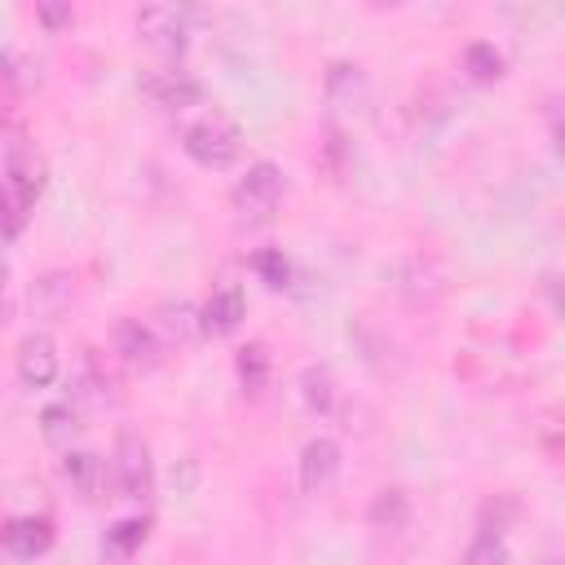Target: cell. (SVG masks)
Segmentation results:
<instances>
[{"instance_id": "44dd1931", "label": "cell", "mask_w": 565, "mask_h": 565, "mask_svg": "<svg viewBox=\"0 0 565 565\" xmlns=\"http://www.w3.org/2000/svg\"><path fill=\"white\" fill-rule=\"evenodd\" d=\"M463 71H468L472 79L490 84V79H499V75H503V53H499L490 40H472V44L463 49Z\"/></svg>"}, {"instance_id": "3957f363", "label": "cell", "mask_w": 565, "mask_h": 565, "mask_svg": "<svg viewBox=\"0 0 565 565\" xmlns=\"http://www.w3.org/2000/svg\"><path fill=\"white\" fill-rule=\"evenodd\" d=\"M230 199H234V207H238L243 216H252V221L269 216V212L278 207V199H282V168L269 163V159H256V163L234 181Z\"/></svg>"}, {"instance_id": "9c48e42d", "label": "cell", "mask_w": 565, "mask_h": 565, "mask_svg": "<svg viewBox=\"0 0 565 565\" xmlns=\"http://www.w3.org/2000/svg\"><path fill=\"white\" fill-rule=\"evenodd\" d=\"M199 313H203V331L230 335V331H238V322L247 318V296H243L238 282H216V287L207 291V300L199 305Z\"/></svg>"}, {"instance_id": "7c38bea8", "label": "cell", "mask_w": 565, "mask_h": 565, "mask_svg": "<svg viewBox=\"0 0 565 565\" xmlns=\"http://www.w3.org/2000/svg\"><path fill=\"white\" fill-rule=\"evenodd\" d=\"M75 296V274L71 269H49L31 282L26 300H31V313H62Z\"/></svg>"}, {"instance_id": "6da1fadb", "label": "cell", "mask_w": 565, "mask_h": 565, "mask_svg": "<svg viewBox=\"0 0 565 565\" xmlns=\"http://www.w3.org/2000/svg\"><path fill=\"white\" fill-rule=\"evenodd\" d=\"M44 181H49L44 159L35 154V146H26L18 124H9L4 128V230H9V238L22 234L35 199L44 194Z\"/></svg>"}, {"instance_id": "d4e9b609", "label": "cell", "mask_w": 565, "mask_h": 565, "mask_svg": "<svg viewBox=\"0 0 565 565\" xmlns=\"http://www.w3.org/2000/svg\"><path fill=\"white\" fill-rule=\"evenodd\" d=\"M35 18L44 26H62V22H71V4H35Z\"/></svg>"}, {"instance_id": "4fadbf2b", "label": "cell", "mask_w": 565, "mask_h": 565, "mask_svg": "<svg viewBox=\"0 0 565 565\" xmlns=\"http://www.w3.org/2000/svg\"><path fill=\"white\" fill-rule=\"evenodd\" d=\"M366 521H371L375 530H406V525H411V494H406L402 486H384V490L371 499Z\"/></svg>"}, {"instance_id": "603a6c76", "label": "cell", "mask_w": 565, "mask_h": 565, "mask_svg": "<svg viewBox=\"0 0 565 565\" xmlns=\"http://www.w3.org/2000/svg\"><path fill=\"white\" fill-rule=\"evenodd\" d=\"M459 565H508V543H503V534L481 530V534L463 547V561H459Z\"/></svg>"}, {"instance_id": "ffe728a7", "label": "cell", "mask_w": 565, "mask_h": 565, "mask_svg": "<svg viewBox=\"0 0 565 565\" xmlns=\"http://www.w3.org/2000/svg\"><path fill=\"white\" fill-rule=\"evenodd\" d=\"M234 371H238L243 388L260 393V388H265V380H269V353H265V344H260V340L243 344V349L234 353Z\"/></svg>"}, {"instance_id": "4316f807", "label": "cell", "mask_w": 565, "mask_h": 565, "mask_svg": "<svg viewBox=\"0 0 565 565\" xmlns=\"http://www.w3.org/2000/svg\"><path fill=\"white\" fill-rule=\"evenodd\" d=\"M552 137H556V150H565V119L552 128Z\"/></svg>"}, {"instance_id": "277c9868", "label": "cell", "mask_w": 565, "mask_h": 565, "mask_svg": "<svg viewBox=\"0 0 565 565\" xmlns=\"http://www.w3.org/2000/svg\"><path fill=\"white\" fill-rule=\"evenodd\" d=\"M115 481H119L124 499L146 503L154 494V459H150V446H146V437H137L128 428L115 441Z\"/></svg>"}, {"instance_id": "ac0fdd59", "label": "cell", "mask_w": 565, "mask_h": 565, "mask_svg": "<svg viewBox=\"0 0 565 565\" xmlns=\"http://www.w3.org/2000/svg\"><path fill=\"white\" fill-rule=\"evenodd\" d=\"M446 287V274L428 260V256H411L406 260V282H402V291L411 296V300H424V296H437Z\"/></svg>"}, {"instance_id": "8fae6325", "label": "cell", "mask_w": 565, "mask_h": 565, "mask_svg": "<svg viewBox=\"0 0 565 565\" xmlns=\"http://www.w3.org/2000/svg\"><path fill=\"white\" fill-rule=\"evenodd\" d=\"M49 547H53V521H49V516L26 512V516H13V521L4 525V552L18 556V561H35V556H44Z\"/></svg>"}, {"instance_id": "52a82bcc", "label": "cell", "mask_w": 565, "mask_h": 565, "mask_svg": "<svg viewBox=\"0 0 565 565\" xmlns=\"http://www.w3.org/2000/svg\"><path fill=\"white\" fill-rule=\"evenodd\" d=\"M137 88H141L154 106H163V110H185V106H194V102L203 97V84H199L190 71H146V75L137 79Z\"/></svg>"}, {"instance_id": "9a60e30c", "label": "cell", "mask_w": 565, "mask_h": 565, "mask_svg": "<svg viewBox=\"0 0 565 565\" xmlns=\"http://www.w3.org/2000/svg\"><path fill=\"white\" fill-rule=\"evenodd\" d=\"M62 472H66V481H71L84 499H97L102 477H106V463H102V455H93V450H66Z\"/></svg>"}, {"instance_id": "30bf717a", "label": "cell", "mask_w": 565, "mask_h": 565, "mask_svg": "<svg viewBox=\"0 0 565 565\" xmlns=\"http://www.w3.org/2000/svg\"><path fill=\"white\" fill-rule=\"evenodd\" d=\"M335 472H340V441L335 437H309L305 450H300V486H305V494L331 490Z\"/></svg>"}, {"instance_id": "2e32d148", "label": "cell", "mask_w": 565, "mask_h": 565, "mask_svg": "<svg viewBox=\"0 0 565 565\" xmlns=\"http://www.w3.org/2000/svg\"><path fill=\"white\" fill-rule=\"evenodd\" d=\"M327 97L335 102V106H358L362 97H366V75H362V66H353V62H331L327 66Z\"/></svg>"}, {"instance_id": "8992f818", "label": "cell", "mask_w": 565, "mask_h": 565, "mask_svg": "<svg viewBox=\"0 0 565 565\" xmlns=\"http://www.w3.org/2000/svg\"><path fill=\"white\" fill-rule=\"evenodd\" d=\"M13 366H18V380L26 388H49L57 380V344L44 331H31V335L18 340Z\"/></svg>"}, {"instance_id": "7402d4cb", "label": "cell", "mask_w": 565, "mask_h": 565, "mask_svg": "<svg viewBox=\"0 0 565 565\" xmlns=\"http://www.w3.org/2000/svg\"><path fill=\"white\" fill-rule=\"evenodd\" d=\"M40 433H44L49 441H71V437L79 433V411H75L71 402H49V406L40 411Z\"/></svg>"}, {"instance_id": "5bb4252c", "label": "cell", "mask_w": 565, "mask_h": 565, "mask_svg": "<svg viewBox=\"0 0 565 565\" xmlns=\"http://www.w3.org/2000/svg\"><path fill=\"white\" fill-rule=\"evenodd\" d=\"M300 397H305V406L309 411H318V415H331L335 411V375H331V366H322V362H309L305 371H300Z\"/></svg>"}, {"instance_id": "5b68a950", "label": "cell", "mask_w": 565, "mask_h": 565, "mask_svg": "<svg viewBox=\"0 0 565 565\" xmlns=\"http://www.w3.org/2000/svg\"><path fill=\"white\" fill-rule=\"evenodd\" d=\"M137 35L159 53H181L190 40V22L177 4H146L137 9Z\"/></svg>"}, {"instance_id": "d6986e66", "label": "cell", "mask_w": 565, "mask_h": 565, "mask_svg": "<svg viewBox=\"0 0 565 565\" xmlns=\"http://www.w3.org/2000/svg\"><path fill=\"white\" fill-rule=\"evenodd\" d=\"M159 313H163V331H168L177 344H190V340L203 331V313H199L194 305H185V300H168Z\"/></svg>"}, {"instance_id": "7a4b0ae2", "label": "cell", "mask_w": 565, "mask_h": 565, "mask_svg": "<svg viewBox=\"0 0 565 565\" xmlns=\"http://www.w3.org/2000/svg\"><path fill=\"white\" fill-rule=\"evenodd\" d=\"M185 154L194 159V163H203V168H230L234 159H238V150H243V132H238V124L230 119V115H221V110H207V115H199L190 128H185Z\"/></svg>"}, {"instance_id": "ba28073f", "label": "cell", "mask_w": 565, "mask_h": 565, "mask_svg": "<svg viewBox=\"0 0 565 565\" xmlns=\"http://www.w3.org/2000/svg\"><path fill=\"white\" fill-rule=\"evenodd\" d=\"M115 353H119V362H128L132 371H154L163 344H159L154 327H146L141 318H119V322H115Z\"/></svg>"}, {"instance_id": "484cf974", "label": "cell", "mask_w": 565, "mask_h": 565, "mask_svg": "<svg viewBox=\"0 0 565 565\" xmlns=\"http://www.w3.org/2000/svg\"><path fill=\"white\" fill-rule=\"evenodd\" d=\"M547 296H552V305H556V313L565 318V278H552V282H547Z\"/></svg>"}, {"instance_id": "cb8c5ba5", "label": "cell", "mask_w": 565, "mask_h": 565, "mask_svg": "<svg viewBox=\"0 0 565 565\" xmlns=\"http://www.w3.org/2000/svg\"><path fill=\"white\" fill-rule=\"evenodd\" d=\"M252 269L260 274V282L265 287H287V278H291V265H287V256L278 252V247H260L256 256H252Z\"/></svg>"}, {"instance_id": "e0dca14e", "label": "cell", "mask_w": 565, "mask_h": 565, "mask_svg": "<svg viewBox=\"0 0 565 565\" xmlns=\"http://www.w3.org/2000/svg\"><path fill=\"white\" fill-rule=\"evenodd\" d=\"M146 516H119L110 530H106V539H102V547H106V556H115V561H128L141 543H146Z\"/></svg>"}]
</instances>
